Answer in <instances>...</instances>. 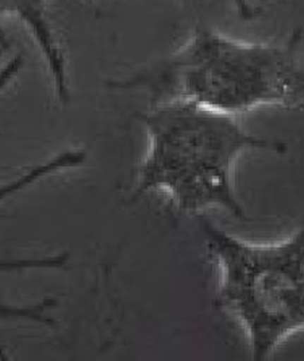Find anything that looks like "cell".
Segmentation results:
<instances>
[{"label":"cell","mask_w":304,"mask_h":361,"mask_svg":"<svg viewBox=\"0 0 304 361\" xmlns=\"http://www.w3.org/2000/svg\"><path fill=\"white\" fill-rule=\"evenodd\" d=\"M233 6V8L236 10V13L238 14V17L242 19H253L256 17V8L252 3V0H229Z\"/></svg>","instance_id":"5"},{"label":"cell","mask_w":304,"mask_h":361,"mask_svg":"<svg viewBox=\"0 0 304 361\" xmlns=\"http://www.w3.org/2000/svg\"><path fill=\"white\" fill-rule=\"evenodd\" d=\"M140 121L147 148L130 200L162 192L177 210L193 215L221 210L249 221L236 188V165L248 152L283 154L288 149L283 141L246 132L237 116L186 102L152 104Z\"/></svg>","instance_id":"2"},{"label":"cell","mask_w":304,"mask_h":361,"mask_svg":"<svg viewBox=\"0 0 304 361\" xmlns=\"http://www.w3.org/2000/svg\"><path fill=\"white\" fill-rule=\"evenodd\" d=\"M14 18L23 23L44 54L51 76H63L68 66L61 39L50 17L49 0H0V56L11 48V39L1 20Z\"/></svg>","instance_id":"4"},{"label":"cell","mask_w":304,"mask_h":361,"mask_svg":"<svg viewBox=\"0 0 304 361\" xmlns=\"http://www.w3.org/2000/svg\"><path fill=\"white\" fill-rule=\"evenodd\" d=\"M208 255L218 267L215 306L242 329L253 360L272 357L304 328V233L252 243L200 221Z\"/></svg>","instance_id":"3"},{"label":"cell","mask_w":304,"mask_h":361,"mask_svg":"<svg viewBox=\"0 0 304 361\" xmlns=\"http://www.w3.org/2000/svg\"><path fill=\"white\" fill-rule=\"evenodd\" d=\"M110 90H141L150 106L186 102L238 116L260 109H303L302 33L284 42H246L197 27L174 53Z\"/></svg>","instance_id":"1"}]
</instances>
